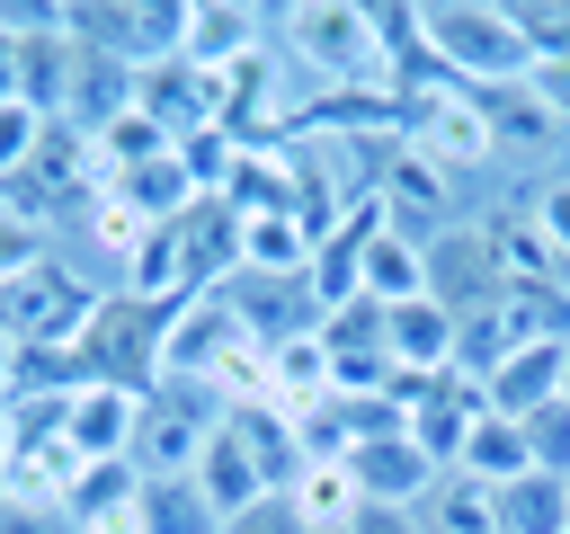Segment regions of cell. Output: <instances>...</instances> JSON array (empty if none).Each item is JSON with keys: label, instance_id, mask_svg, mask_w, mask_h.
Listing matches in <instances>:
<instances>
[{"label": "cell", "instance_id": "6da1fadb", "mask_svg": "<svg viewBox=\"0 0 570 534\" xmlns=\"http://www.w3.org/2000/svg\"><path fill=\"white\" fill-rule=\"evenodd\" d=\"M419 44H428V62L454 80V89H508V80H534V53H525V36H517V18L508 9H481V0H428L419 9Z\"/></svg>", "mask_w": 570, "mask_h": 534}, {"label": "cell", "instance_id": "7a4b0ae2", "mask_svg": "<svg viewBox=\"0 0 570 534\" xmlns=\"http://www.w3.org/2000/svg\"><path fill=\"white\" fill-rule=\"evenodd\" d=\"M169 303H142V294H125V285H107L98 294V312H89V329L71 338V365H80V383H116V392H151L160 374H169Z\"/></svg>", "mask_w": 570, "mask_h": 534}, {"label": "cell", "instance_id": "3957f363", "mask_svg": "<svg viewBox=\"0 0 570 534\" xmlns=\"http://www.w3.org/2000/svg\"><path fill=\"white\" fill-rule=\"evenodd\" d=\"M285 27V44H294V62L303 71H321L330 89H392L383 80V36H374V9H338V0H303V9H285L276 18Z\"/></svg>", "mask_w": 570, "mask_h": 534}, {"label": "cell", "instance_id": "277c9868", "mask_svg": "<svg viewBox=\"0 0 570 534\" xmlns=\"http://www.w3.org/2000/svg\"><path fill=\"white\" fill-rule=\"evenodd\" d=\"M98 312V285L71 276L62 258H27L18 276H0V338L18 347H71Z\"/></svg>", "mask_w": 570, "mask_h": 534}, {"label": "cell", "instance_id": "5b68a950", "mask_svg": "<svg viewBox=\"0 0 570 534\" xmlns=\"http://www.w3.org/2000/svg\"><path fill=\"white\" fill-rule=\"evenodd\" d=\"M232 418V400L214 383H187V374H160L151 400H142V445H134V472L169 481V472H196V454L214 445V427Z\"/></svg>", "mask_w": 570, "mask_h": 534}, {"label": "cell", "instance_id": "8992f818", "mask_svg": "<svg viewBox=\"0 0 570 534\" xmlns=\"http://www.w3.org/2000/svg\"><path fill=\"white\" fill-rule=\"evenodd\" d=\"M401 142H410L419 160H436L445 178H463V169H490V160H499V134H490V116H481V98H472V89L401 98Z\"/></svg>", "mask_w": 570, "mask_h": 534}, {"label": "cell", "instance_id": "52a82bcc", "mask_svg": "<svg viewBox=\"0 0 570 534\" xmlns=\"http://www.w3.org/2000/svg\"><path fill=\"white\" fill-rule=\"evenodd\" d=\"M419 249H428V303H436V312L472 320V312H490V303L508 294V276H499L481 222H445V231H428Z\"/></svg>", "mask_w": 570, "mask_h": 534}, {"label": "cell", "instance_id": "ba28073f", "mask_svg": "<svg viewBox=\"0 0 570 534\" xmlns=\"http://www.w3.org/2000/svg\"><path fill=\"white\" fill-rule=\"evenodd\" d=\"M347 481H356L365 507H428V490L445 481V463L401 427V436H365V445L347 454Z\"/></svg>", "mask_w": 570, "mask_h": 534}, {"label": "cell", "instance_id": "9c48e42d", "mask_svg": "<svg viewBox=\"0 0 570 534\" xmlns=\"http://www.w3.org/2000/svg\"><path fill=\"white\" fill-rule=\"evenodd\" d=\"M142 400H151V392L80 383V392L62 400V436H71V454H80V463H134V445H142Z\"/></svg>", "mask_w": 570, "mask_h": 534}, {"label": "cell", "instance_id": "30bf717a", "mask_svg": "<svg viewBox=\"0 0 570 534\" xmlns=\"http://www.w3.org/2000/svg\"><path fill=\"white\" fill-rule=\"evenodd\" d=\"M490 418V392L463 374V365H445V374H428V383H410V436L436 454V463H454L463 454V436Z\"/></svg>", "mask_w": 570, "mask_h": 534}, {"label": "cell", "instance_id": "8fae6325", "mask_svg": "<svg viewBox=\"0 0 570 534\" xmlns=\"http://www.w3.org/2000/svg\"><path fill=\"white\" fill-rule=\"evenodd\" d=\"M258 36H267V9H232V0L214 9V0H187L178 62H196V71H214V80H223V71H240V62H258V53H267Z\"/></svg>", "mask_w": 570, "mask_h": 534}, {"label": "cell", "instance_id": "7c38bea8", "mask_svg": "<svg viewBox=\"0 0 570 534\" xmlns=\"http://www.w3.org/2000/svg\"><path fill=\"white\" fill-rule=\"evenodd\" d=\"M374 205L392 214V231H410L419 214H428V231H445V222H454V178H445L436 160H419L410 142H392V160H383V178H374Z\"/></svg>", "mask_w": 570, "mask_h": 534}, {"label": "cell", "instance_id": "4fadbf2b", "mask_svg": "<svg viewBox=\"0 0 570 534\" xmlns=\"http://www.w3.org/2000/svg\"><path fill=\"white\" fill-rule=\"evenodd\" d=\"M383 356H392L401 383L445 374V365H454V312H436L428 294H419V303H392V312H383Z\"/></svg>", "mask_w": 570, "mask_h": 534}, {"label": "cell", "instance_id": "5bb4252c", "mask_svg": "<svg viewBox=\"0 0 570 534\" xmlns=\"http://www.w3.org/2000/svg\"><path fill=\"white\" fill-rule=\"evenodd\" d=\"M481 116H490L499 151H552V142L570 134V116H561V98H552L543 80H508V89H481Z\"/></svg>", "mask_w": 570, "mask_h": 534}, {"label": "cell", "instance_id": "9a60e30c", "mask_svg": "<svg viewBox=\"0 0 570 534\" xmlns=\"http://www.w3.org/2000/svg\"><path fill=\"white\" fill-rule=\"evenodd\" d=\"M356 294L383 303V312H392V303H419V294H428V249H419V231H392V222H383V231L365 240Z\"/></svg>", "mask_w": 570, "mask_h": 534}, {"label": "cell", "instance_id": "2e32d148", "mask_svg": "<svg viewBox=\"0 0 570 534\" xmlns=\"http://www.w3.org/2000/svg\"><path fill=\"white\" fill-rule=\"evenodd\" d=\"M481 240H490V258H499L508 285H570V267L552 258V240L534 231L525 205H517V214H481Z\"/></svg>", "mask_w": 570, "mask_h": 534}, {"label": "cell", "instance_id": "e0dca14e", "mask_svg": "<svg viewBox=\"0 0 570 534\" xmlns=\"http://www.w3.org/2000/svg\"><path fill=\"white\" fill-rule=\"evenodd\" d=\"M561 374H570V347H517L481 392H490L499 418H534L543 400H561Z\"/></svg>", "mask_w": 570, "mask_h": 534}, {"label": "cell", "instance_id": "ac0fdd59", "mask_svg": "<svg viewBox=\"0 0 570 534\" xmlns=\"http://www.w3.org/2000/svg\"><path fill=\"white\" fill-rule=\"evenodd\" d=\"M445 472H463V481H481V490H508V481H525V472H534V454H525V427L490 409V418L463 436V454H454Z\"/></svg>", "mask_w": 570, "mask_h": 534}, {"label": "cell", "instance_id": "d6986e66", "mask_svg": "<svg viewBox=\"0 0 570 534\" xmlns=\"http://www.w3.org/2000/svg\"><path fill=\"white\" fill-rule=\"evenodd\" d=\"M107 187H116L142 222H187V214L205 205V196H196V178L178 169V151H169V160H151V169H125V178H107Z\"/></svg>", "mask_w": 570, "mask_h": 534}, {"label": "cell", "instance_id": "ffe728a7", "mask_svg": "<svg viewBox=\"0 0 570 534\" xmlns=\"http://www.w3.org/2000/svg\"><path fill=\"white\" fill-rule=\"evenodd\" d=\"M285 498H294V516H303L312 534H347V525H356V507H365V498H356V481H347V463H303Z\"/></svg>", "mask_w": 570, "mask_h": 534}, {"label": "cell", "instance_id": "44dd1931", "mask_svg": "<svg viewBox=\"0 0 570 534\" xmlns=\"http://www.w3.org/2000/svg\"><path fill=\"white\" fill-rule=\"evenodd\" d=\"M134 507H142V534H223V516L205 507V490H196L187 472H169V481L142 472V498H134Z\"/></svg>", "mask_w": 570, "mask_h": 534}, {"label": "cell", "instance_id": "7402d4cb", "mask_svg": "<svg viewBox=\"0 0 570 534\" xmlns=\"http://www.w3.org/2000/svg\"><path fill=\"white\" fill-rule=\"evenodd\" d=\"M142 498V472L134 463H80V481L62 490V516L71 525H107V516H125Z\"/></svg>", "mask_w": 570, "mask_h": 534}, {"label": "cell", "instance_id": "603a6c76", "mask_svg": "<svg viewBox=\"0 0 570 534\" xmlns=\"http://www.w3.org/2000/svg\"><path fill=\"white\" fill-rule=\"evenodd\" d=\"M240 151H249V142H240L232 125H205V134H187V142H178V169L196 178V196H223V187H232V169H240Z\"/></svg>", "mask_w": 570, "mask_h": 534}, {"label": "cell", "instance_id": "cb8c5ba5", "mask_svg": "<svg viewBox=\"0 0 570 534\" xmlns=\"http://www.w3.org/2000/svg\"><path fill=\"white\" fill-rule=\"evenodd\" d=\"M508 18H517V36H525L534 71H561V62H570V9H561V0H517Z\"/></svg>", "mask_w": 570, "mask_h": 534}, {"label": "cell", "instance_id": "d4e9b609", "mask_svg": "<svg viewBox=\"0 0 570 534\" xmlns=\"http://www.w3.org/2000/svg\"><path fill=\"white\" fill-rule=\"evenodd\" d=\"M89 231H98V249H107L116 267H134V258H142V240H151L160 222H142V214H134V205H125V196L107 187V196L89 205Z\"/></svg>", "mask_w": 570, "mask_h": 534}, {"label": "cell", "instance_id": "484cf974", "mask_svg": "<svg viewBox=\"0 0 570 534\" xmlns=\"http://www.w3.org/2000/svg\"><path fill=\"white\" fill-rule=\"evenodd\" d=\"M525 427V454H534V472H552V481H570V400H543L534 418H517Z\"/></svg>", "mask_w": 570, "mask_h": 534}, {"label": "cell", "instance_id": "4316f807", "mask_svg": "<svg viewBox=\"0 0 570 534\" xmlns=\"http://www.w3.org/2000/svg\"><path fill=\"white\" fill-rule=\"evenodd\" d=\"M45 125H53V116H36L27 98H9V107H0V178H18V169L36 160V142H45Z\"/></svg>", "mask_w": 570, "mask_h": 534}, {"label": "cell", "instance_id": "83f0119b", "mask_svg": "<svg viewBox=\"0 0 570 534\" xmlns=\"http://www.w3.org/2000/svg\"><path fill=\"white\" fill-rule=\"evenodd\" d=\"M525 214H534V231L552 240V258L570 267V178H543V187L525 196Z\"/></svg>", "mask_w": 570, "mask_h": 534}, {"label": "cell", "instance_id": "f1b7e54d", "mask_svg": "<svg viewBox=\"0 0 570 534\" xmlns=\"http://www.w3.org/2000/svg\"><path fill=\"white\" fill-rule=\"evenodd\" d=\"M223 534H312V525L294 516V498H258V507H240Z\"/></svg>", "mask_w": 570, "mask_h": 534}, {"label": "cell", "instance_id": "f546056e", "mask_svg": "<svg viewBox=\"0 0 570 534\" xmlns=\"http://www.w3.org/2000/svg\"><path fill=\"white\" fill-rule=\"evenodd\" d=\"M347 534H428V516H419V507H356Z\"/></svg>", "mask_w": 570, "mask_h": 534}, {"label": "cell", "instance_id": "4dcf8cb0", "mask_svg": "<svg viewBox=\"0 0 570 534\" xmlns=\"http://www.w3.org/2000/svg\"><path fill=\"white\" fill-rule=\"evenodd\" d=\"M27 258H45V240H36L27 222H9V214H0V276H18Z\"/></svg>", "mask_w": 570, "mask_h": 534}, {"label": "cell", "instance_id": "1f68e13d", "mask_svg": "<svg viewBox=\"0 0 570 534\" xmlns=\"http://www.w3.org/2000/svg\"><path fill=\"white\" fill-rule=\"evenodd\" d=\"M9 98H18V36L0 27V107H9Z\"/></svg>", "mask_w": 570, "mask_h": 534}, {"label": "cell", "instance_id": "d6a6232c", "mask_svg": "<svg viewBox=\"0 0 570 534\" xmlns=\"http://www.w3.org/2000/svg\"><path fill=\"white\" fill-rule=\"evenodd\" d=\"M9 374H18V338H0V409H9Z\"/></svg>", "mask_w": 570, "mask_h": 534}, {"label": "cell", "instance_id": "836d02e7", "mask_svg": "<svg viewBox=\"0 0 570 534\" xmlns=\"http://www.w3.org/2000/svg\"><path fill=\"white\" fill-rule=\"evenodd\" d=\"M9 436H18V418H9V409H0V463H9Z\"/></svg>", "mask_w": 570, "mask_h": 534}, {"label": "cell", "instance_id": "e575fe53", "mask_svg": "<svg viewBox=\"0 0 570 534\" xmlns=\"http://www.w3.org/2000/svg\"><path fill=\"white\" fill-rule=\"evenodd\" d=\"M561 400H570V374H561Z\"/></svg>", "mask_w": 570, "mask_h": 534}, {"label": "cell", "instance_id": "d590c367", "mask_svg": "<svg viewBox=\"0 0 570 534\" xmlns=\"http://www.w3.org/2000/svg\"><path fill=\"white\" fill-rule=\"evenodd\" d=\"M0 498H9V490H0Z\"/></svg>", "mask_w": 570, "mask_h": 534}]
</instances>
